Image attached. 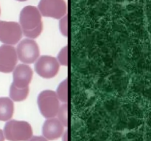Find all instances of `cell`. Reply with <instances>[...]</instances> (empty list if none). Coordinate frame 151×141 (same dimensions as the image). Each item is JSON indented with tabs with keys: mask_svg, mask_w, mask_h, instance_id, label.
<instances>
[{
	"mask_svg": "<svg viewBox=\"0 0 151 141\" xmlns=\"http://www.w3.org/2000/svg\"><path fill=\"white\" fill-rule=\"evenodd\" d=\"M60 64L54 57L44 55L36 60L35 70L41 77L44 79H51L58 73Z\"/></svg>",
	"mask_w": 151,
	"mask_h": 141,
	"instance_id": "7",
	"label": "cell"
},
{
	"mask_svg": "<svg viewBox=\"0 0 151 141\" xmlns=\"http://www.w3.org/2000/svg\"><path fill=\"white\" fill-rule=\"evenodd\" d=\"M16 1H26L27 0H16Z\"/></svg>",
	"mask_w": 151,
	"mask_h": 141,
	"instance_id": "20",
	"label": "cell"
},
{
	"mask_svg": "<svg viewBox=\"0 0 151 141\" xmlns=\"http://www.w3.org/2000/svg\"><path fill=\"white\" fill-rule=\"evenodd\" d=\"M56 95L59 101L63 103H67L68 101V79H65L60 83L57 88Z\"/></svg>",
	"mask_w": 151,
	"mask_h": 141,
	"instance_id": "13",
	"label": "cell"
},
{
	"mask_svg": "<svg viewBox=\"0 0 151 141\" xmlns=\"http://www.w3.org/2000/svg\"><path fill=\"white\" fill-rule=\"evenodd\" d=\"M14 112L13 101L7 97H0V120L7 121L13 117Z\"/></svg>",
	"mask_w": 151,
	"mask_h": 141,
	"instance_id": "11",
	"label": "cell"
},
{
	"mask_svg": "<svg viewBox=\"0 0 151 141\" xmlns=\"http://www.w3.org/2000/svg\"><path fill=\"white\" fill-rule=\"evenodd\" d=\"M18 62L16 50L11 45L0 46V72L10 73L14 70Z\"/></svg>",
	"mask_w": 151,
	"mask_h": 141,
	"instance_id": "8",
	"label": "cell"
},
{
	"mask_svg": "<svg viewBox=\"0 0 151 141\" xmlns=\"http://www.w3.org/2000/svg\"><path fill=\"white\" fill-rule=\"evenodd\" d=\"M58 61L59 64L66 66L68 65V47L67 46L63 47L59 52L58 56Z\"/></svg>",
	"mask_w": 151,
	"mask_h": 141,
	"instance_id": "15",
	"label": "cell"
},
{
	"mask_svg": "<svg viewBox=\"0 0 151 141\" xmlns=\"http://www.w3.org/2000/svg\"><path fill=\"white\" fill-rule=\"evenodd\" d=\"M37 103L40 112L44 118L48 119L57 115L60 107V101L55 91L43 90L38 95Z\"/></svg>",
	"mask_w": 151,
	"mask_h": 141,
	"instance_id": "3",
	"label": "cell"
},
{
	"mask_svg": "<svg viewBox=\"0 0 151 141\" xmlns=\"http://www.w3.org/2000/svg\"><path fill=\"white\" fill-rule=\"evenodd\" d=\"M29 94V87L24 88H17L13 83L10 88V98L13 101L19 102L26 99Z\"/></svg>",
	"mask_w": 151,
	"mask_h": 141,
	"instance_id": "12",
	"label": "cell"
},
{
	"mask_svg": "<svg viewBox=\"0 0 151 141\" xmlns=\"http://www.w3.org/2000/svg\"><path fill=\"white\" fill-rule=\"evenodd\" d=\"M19 25L22 33L28 38H38L43 30L41 14L38 9L31 5L24 7L19 16Z\"/></svg>",
	"mask_w": 151,
	"mask_h": 141,
	"instance_id": "1",
	"label": "cell"
},
{
	"mask_svg": "<svg viewBox=\"0 0 151 141\" xmlns=\"http://www.w3.org/2000/svg\"><path fill=\"white\" fill-rule=\"evenodd\" d=\"M63 137H62V141H68V132L67 131H66L65 132H63Z\"/></svg>",
	"mask_w": 151,
	"mask_h": 141,
	"instance_id": "18",
	"label": "cell"
},
{
	"mask_svg": "<svg viewBox=\"0 0 151 141\" xmlns=\"http://www.w3.org/2000/svg\"><path fill=\"white\" fill-rule=\"evenodd\" d=\"M59 27H60V32L63 36L66 37L68 35V17L67 16H64L61 18L59 24Z\"/></svg>",
	"mask_w": 151,
	"mask_h": 141,
	"instance_id": "16",
	"label": "cell"
},
{
	"mask_svg": "<svg viewBox=\"0 0 151 141\" xmlns=\"http://www.w3.org/2000/svg\"><path fill=\"white\" fill-rule=\"evenodd\" d=\"M13 71V84L15 86L20 88L29 87V85L32 81L33 72L27 64L18 65Z\"/></svg>",
	"mask_w": 151,
	"mask_h": 141,
	"instance_id": "9",
	"label": "cell"
},
{
	"mask_svg": "<svg viewBox=\"0 0 151 141\" xmlns=\"http://www.w3.org/2000/svg\"><path fill=\"white\" fill-rule=\"evenodd\" d=\"M28 141H48L44 136H34L32 137Z\"/></svg>",
	"mask_w": 151,
	"mask_h": 141,
	"instance_id": "17",
	"label": "cell"
},
{
	"mask_svg": "<svg viewBox=\"0 0 151 141\" xmlns=\"http://www.w3.org/2000/svg\"><path fill=\"white\" fill-rule=\"evenodd\" d=\"M64 132V126L56 118H48L42 127V133L48 140H55L62 136Z\"/></svg>",
	"mask_w": 151,
	"mask_h": 141,
	"instance_id": "10",
	"label": "cell"
},
{
	"mask_svg": "<svg viewBox=\"0 0 151 141\" xmlns=\"http://www.w3.org/2000/svg\"><path fill=\"white\" fill-rule=\"evenodd\" d=\"M0 14H1V9H0Z\"/></svg>",
	"mask_w": 151,
	"mask_h": 141,
	"instance_id": "21",
	"label": "cell"
},
{
	"mask_svg": "<svg viewBox=\"0 0 151 141\" xmlns=\"http://www.w3.org/2000/svg\"><path fill=\"white\" fill-rule=\"evenodd\" d=\"M56 116H58V119L60 120L63 126L66 127L68 125V105L66 103L60 106Z\"/></svg>",
	"mask_w": 151,
	"mask_h": 141,
	"instance_id": "14",
	"label": "cell"
},
{
	"mask_svg": "<svg viewBox=\"0 0 151 141\" xmlns=\"http://www.w3.org/2000/svg\"><path fill=\"white\" fill-rule=\"evenodd\" d=\"M22 34L19 24L0 21V42L6 45H15L20 41Z\"/></svg>",
	"mask_w": 151,
	"mask_h": 141,
	"instance_id": "6",
	"label": "cell"
},
{
	"mask_svg": "<svg viewBox=\"0 0 151 141\" xmlns=\"http://www.w3.org/2000/svg\"><path fill=\"white\" fill-rule=\"evenodd\" d=\"M4 132L1 129H0V141H4Z\"/></svg>",
	"mask_w": 151,
	"mask_h": 141,
	"instance_id": "19",
	"label": "cell"
},
{
	"mask_svg": "<svg viewBox=\"0 0 151 141\" xmlns=\"http://www.w3.org/2000/svg\"><path fill=\"white\" fill-rule=\"evenodd\" d=\"M17 57L24 64H31L38 60L40 49L38 44L30 38L24 39L21 41L16 48Z\"/></svg>",
	"mask_w": 151,
	"mask_h": 141,
	"instance_id": "4",
	"label": "cell"
},
{
	"mask_svg": "<svg viewBox=\"0 0 151 141\" xmlns=\"http://www.w3.org/2000/svg\"><path fill=\"white\" fill-rule=\"evenodd\" d=\"M3 132L9 141H28L32 137V126L24 120H7Z\"/></svg>",
	"mask_w": 151,
	"mask_h": 141,
	"instance_id": "2",
	"label": "cell"
},
{
	"mask_svg": "<svg viewBox=\"0 0 151 141\" xmlns=\"http://www.w3.org/2000/svg\"><path fill=\"white\" fill-rule=\"evenodd\" d=\"M38 10L41 16L60 19L66 15L67 7L64 0H41Z\"/></svg>",
	"mask_w": 151,
	"mask_h": 141,
	"instance_id": "5",
	"label": "cell"
}]
</instances>
